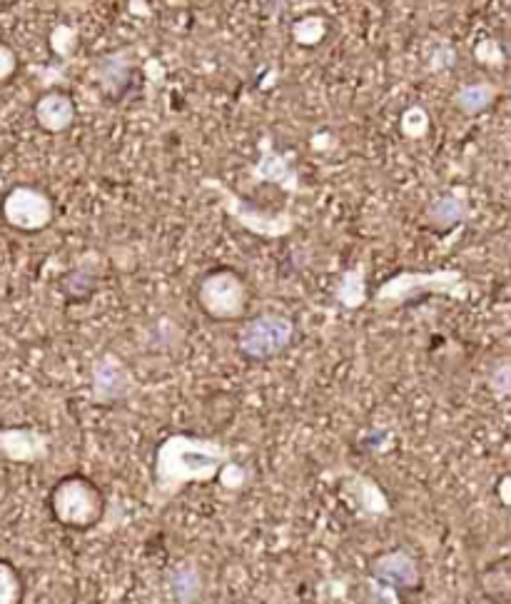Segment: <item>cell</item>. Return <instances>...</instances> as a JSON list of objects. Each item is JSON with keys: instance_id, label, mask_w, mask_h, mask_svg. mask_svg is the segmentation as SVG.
Listing matches in <instances>:
<instances>
[{"instance_id": "12", "label": "cell", "mask_w": 511, "mask_h": 604, "mask_svg": "<svg viewBox=\"0 0 511 604\" xmlns=\"http://www.w3.org/2000/svg\"><path fill=\"white\" fill-rule=\"evenodd\" d=\"M90 78L100 85L108 98H120L133 80V50L120 48L108 55H100L90 68Z\"/></svg>"}, {"instance_id": "27", "label": "cell", "mask_w": 511, "mask_h": 604, "mask_svg": "<svg viewBox=\"0 0 511 604\" xmlns=\"http://www.w3.org/2000/svg\"><path fill=\"white\" fill-rule=\"evenodd\" d=\"M367 600L369 602H384V604H397L402 597L394 587L384 585V582L374 580V577H367Z\"/></svg>"}, {"instance_id": "1", "label": "cell", "mask_w": 511, "mask_h": 604, "mask_svg": "<svg viewBox=\"0 0 511 604\" xmlns=\"http://www.w3.org/2000/svg\"><path fill=\"white\" fill-rule=\"evenodd\" d=\"M227 460H232V447L225 442L190 432H172L155 450L148 502L155 510H163L185 487L215 480L217 470Z\"/></svg>"}, {"instance_id": "17", "label": "cell", "mask_w": 511, "mask_h": 604, "mask_svg": "<svg viewBox=\"0 0 511 604\" xmlns=\"http://www.w3.org/2000/svg\"><path fill=\"white\" fill-rule=\"evenodd\" d=\"M205 592V577L197 562H182L168 575V595L175 602H197Z\"/></svg>"}, {"instance_id": "10", "label": "cell", "mask_w": 511, "mask_h": 604, "mask_svg": "<svg viewBox=\"0 0 511 604\" xmlns=\"http://www.w3.org/2000/svg\"><path fill=\"white\" fill-rule=\"evenodd\" d=\"M53 435L38 427H3L0 430V457L13 465H38L48 460Z\"/></svg>"}, {"instance_id": "31", "label": "cell", "mask_w": 511, "mask_h": 604, "mask_svg": "<svg viewBox=\"0 0 511 604\" xmlns=\"http://www.w3.org/2000/svg\"><path fill=\"white\" fill-rule=\"evenodd\" d=\"M130 10L133 13H148V5H143V0H130Z\"/></svg>"}, {"instance_id": "15", "label": "cell", "mask_w": 511, "mask_h": 604, "mask_svg": "<svg viewBox=\"0 0 511 604\" xmlns=\"http://www.w3.org/2000/svg\"><path fill=\"white\" fill-rule=\"evenodd\" d=\"M342 482H344V490L352 495L354 505H357V510L362 512V515H367V517L389 515L392 507H389L387 495H384V490L372 480V477L347 470L344 472Z\"/></svg>"}, {"instance_id": "30", "label": "cell", "mask_w": 511, "mask_h": 604, "mask_svg": "<svg viewBox=\"0 0 511 604\" xmlns=\"http://www.w3.org/2000/svg\"><path fill=\"white\" fill-rule=\"evenodd\" d=\"M499 497H502V505H509V477H502V485H499Z\"/></svg>"}, {"instance_id": "8", "label": "cell", "mask_w": 511, "mask_h": 604, "mask_svg": "<svg viewBox=\"0 0 511 604\" xmlns=\"http://www.w3.org/2000/svg\"><path fill=\"white\" fill-rule=\"evenodd\" d=\"M135 390L133 372L115 352H103L90 365V402L98 407H115Z\"/></svg>"}, {"instance_id": "3", "label": "cell", "mask_w": 511, "mask_h": 604, "mask_svg": "<svg viewBox=\"0 0 511 604\" xmlns=\"http://www.w3.org/2000/svg\"><path fill=\"white\" fill-rule=\"evenodd\" d=\"M48 505L53 520L73 532L93 530L105 515L103 490L85 475L60 477L50 490Z\"/></svg>"}, {"instance_id": "22", "label": "cell", "mask_w": 511, "mask_h": 604, "mask_svg": "<svg viewBox=\"0 0 511 604\" xmlns=\"http://www.w3.org/2000/svg\"><path fill=\"white\" fill-rule=\"evenodd\" d=\"M50 50H53L58 58L68 60L73 58L75 50H78L80 43V30L70 23H58L53 30H50Z\"/></svg>"}, {"instance_id": "16", "label": "cell", "mask_w": 511, "mask_h": 604, "mask_svg": "<svg viewBox=\"0 0 511 604\" xmlns=\"http://www.w3.org/2000/svg\"><path fill=\"white\" fill-rule=\"evenodd\" d=\"M499 85L494 83H467L459 85L452 95V105L467 118H477V115L487 113L499 98Z\"/></svg>"}, {"instance_id": "28", "label": "cell", "mask_w": 511, "mask_h": 604, "mask_svg": "<svg viewBox=\"0 0 511 604\" xmlns=\"http://www.w3.org/2000/svg\"><path fill=\"white\" fill-rule=\"evenodd\" d=\"M15 70H18V55H15V50L10 45L0 43V83L13 78Z\"/></svg>"}, {"instance_id": "18", "label": "cell", "mask_w": 511, "mask_h": 604, "mask_svg": "<svg viewBox=\"0 0 511 604\" xmlns=\"http://www.w3.org/2000/svg\"><path fill=\"white\" fill-rule=\"evenodd\" d=\"M335 298L344 310H359V307L367 305V278H364V265H354L347 268L337 280Z\"/></svg>"}, {"instance_id": "23", "label": "cell", "mask_w": 511, "mask_h": 604, "mask_svg": "<svg viewBox=\"0 0 511 604\" xmlns=\"http://www.w3.org/2000/svg\"><path fill=\"white\" fill-rule=\"evenodd\" d=\"M474 58H477V63H482L484 68H504V63H507L502 43L494 38L479 40V43L474 45Z\"/></svg>"}, {"instance_id": "14", "label": "cell", "mask_w": 511, "mask_h": 604, "mask_svg": "<svg viewBox=\"0 0 511 604\" xmlns=\"http://www.w3.org/2000/svg\"><path fill=\"white\" fill-rule=\"evenodd\" d=\"M35 123L45 130V133H65L68 128H73L75 118H78V108H75L73 98L63 90H48L38 98L33 108Z\"/></svg>"}, {"instance_id": "11", "label": "cell", "mask_w": 511, "mask_h": 604, "mask_svg": "<svg viewBox=\"0 0 511 604\" xmlns=\"http://www.w3.org/2000/svg\"><path fill=\"white\" fill-rule=\"evenodd\" d=\"M369 577L402 592H417L422 587V570L407 550H387L369 562Z\"/></svg>"}, {"instance_id": "9", "label": "cell", "mask_w": 511, "mask_h": 604, "mask_svg": "<svg viewBox=\"0 0 511 604\" xmlns=\"http://www.w3.org/2000/svg\"><path fill=\"white\" fill-rule=\"evenodd\" d=\"M252 185L270 183L277 185L280 190H285L287 195H300L302 193V178L300 170L292 163L290 153H280L272 143L270 135H262L260 140V158L250 168Z\"/></svg>"}, {"instance_id": "13", "label": "cell", "mask_w": 511, "mask_h": 604, "mask_svg": "<svg viewBox=\"0 0 511 604\" xmlns=\"http://www.w3.org/2000/svg\"><path fill=\"white\" fill-rule=\"evenodd\" d=\"M472 215L474 210L467 198V190L454 188L437 195V198L427 205V210H424V223L432 230H437V233H449L452 228H459V225L467 223Z\"/></svg>"}, {"instance_id": "5", "label": "cell", "mask_w": 511, "mask_h": 604, "mask_svg": "<svg viewBox=\"0 0 511 604\" xmlns=\"http://www.w3.org/2000/svg\"><path fill=\"white\" fill-rule=\"evenodd\" d=\"M202 185L210 190H215L220 198L222 210L235 220L240 228H245L247 233H252L255 238L262 240H280L295 230L297 220L292 215V210H282V213H272V210H262L257 205H252L250 200L240 198L237 193H232L225 183H220L217 178H202Z\"/></svg>"}, {"instance_id": "4", "label": "cell", "mask_w": 511, "mask_h": 604, "mask_svg": "<svg viewBox=\"0 0 511 604\" xmlns=\"http://www.w3.org/2000/svg\"><path fill=\"white\" fill-rule=\"evenodd\" d=\"M197 305L210 320L235 322L242 320L250 305V290L242 275L232 268H215L197 283Z\"/></svg>"}, {"instance_id": "21", "label": "cell", "mask_w": 511, "mask_h": 604, "mask_svg": "<svg viewBox=\"0 0 511 604\" xmlns=\"http://www.w3.org/2000/svg\"><path fill=\"white\" fill-rule=\"evenodd\" d=\"M23 595L25 585L18 567L0 557V604H18L23 602Z\"/></svg>"}, {"instance_id": "29", "label": "cell", "mask_w": 511, "mask_h": 604, "mask_svg": "<svg viewBox=\"0 0 511 604\" xmlns=\"http://www.w3.org/2000/svg\"><path fill=\"white\" fill-rule=\"evenodd\" d=\"M310 145H312V150H330L332 145H335V138H332L330 133H317V135H312Z\"/></svg>"}, {"instance_id": "6", "label": "cell", "mask_w": 511, "mask_h": 604, "mask_svg": "<svg viewBox=\"0 0 511 604\" xmlns=\"http://www.w3.org/2000/svg\"><path fill=\"white\" fill-rule=\"evenodd\" d=\"M295 340V322L280 312H262L250 317L237 335V347L245 357L257 362L280 357Z\"/></svg>"}, {"instance_id": "19", "label": "cell", "mask_w": 511, "mask_h": 604, "mask_svg": "<svg viewBox=\"0 0 511 604\" xmlns=\"http://www.w3.org/2000/svg\"><path fill=\"white\" fill-rule=\"evenodd\" d=\"M327 35V20L325 15H302V18L295 20V25H292V40H295L297 45H302V48H315V45H320L322 40H325Z\"/></svg>"}, {"instance_id": "7", "label": "cell", "mask_w": 511, "mask_h": 604, "mask_svg": "<svg viewBox=\"0 0 511 604\" xmlns=\"http://www.w3.org/2000/svg\"><path fill=\"white\" fill-rule=\"evenodd\" d=\"M5 225L20 233H40L55 220V203L35 185H15L0 203Z\"/></svg>"}, {"instance_id": "2", "label": "cell", "mask_w": 511, "mask_h": 604, "mask_svg": "<svg viewBox=\"0 0 511 604\" xmlns=\"http://www.w3.org/2000/svg\"><path fill=\"white\" fill-rule=\"evenodd\" d=\"M427 295H444V298L469 302L477 298V288H474V283H469L462 270H402L374 290L372 305L379 312H392L409 305V302L427 298Z\"/></svg>"}, {"instance_id": "25", "label": "cell", "mask_w": 511, "mask_h": 604, "mask_svg": "<svg viewBox=\"0 0 511 604\" xmlns=\"http://www.w3.org/2000/svg\"><path fill=\"white\" fill-rule=\"evenodd\" d=\"M215 480L220 482V485L225 487V490L240 492L242 487L247 485V470L240 465V462L227 460L225 465H222L220 470H217V477H215Z\"/></svg>"}, {"instance_id": "24", "label": "cell", "mask_w": 511, "mask_h": 604, "mask_svg": "<svg viewBox=\"0 0 511 604\" xmlns=\"http://www.w3.org/2000/svg\"><path fill=\"white\" fill-rule=\"evenodd\" d=\"M487 387H489V392L497 397V400H507L509 392H511V365H509V360L497 362V365L492 367V372H489Z\"/></svg>"}, {"instance_id": "32", "label": "cell", "mask_w": 511, "mask_h": 604, "mask_svg": "<svg viewBox=\"0 0 511 604\" xmlns=\"http://www.w3.org/2000/svg\"><path fill=\"white\" fill-rule=\"evenodd\" d=\"M165 5H170V8H185L187 0H163Z\"/></svg>"}, {"instance_id": "20", "label": "cell", "mask_w": 511, "mask_h": 604, "mask_svg": "<svg viewBox=\"0 0 511 604\" xmlns=\"http://www.w3.org/2000/svg\"><path fill=\"white\" fill-rule=\"evenodd\" d=\"M432 130V115L422 105H409L399 115V133L407 140H424Z\"/></svg>"}, {"instance_id": "26", "label": "cell", "mask_w": 511, "mask_h": 604, "mask_svg": "<svg viewBox=\"0 0 511 604\" xmlns=\"http://www.w3.org/2000/svg\"><path fill=\"white\" fill-rule=\"evenodd\" d=\"M454 63H457V50H454L449 43H439V45H434L432 58H429V63H427V70L439 73V70L454 68Z\"/></svg>"}]
</instances>
